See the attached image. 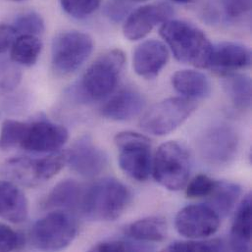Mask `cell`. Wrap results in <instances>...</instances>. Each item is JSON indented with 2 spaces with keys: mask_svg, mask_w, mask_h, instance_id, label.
I'll return each mask as SVG.
<instances>
[{
  "mask_svg": "<svg viewBox=\"0 0 252 252\" xmlns=\"http://www.w3.org/2000/svg\"><path fill=\"white\" fill-rule=\"evenodd\" d=\"M216 183V181L206 175H197L189 184L187 188V195L189 198L206 197L213 191Z\"/></svg>",
  "mask_w": 252,
  "mask_h": 252,
  "instance_id": "30",
  "label": "cell"
},
{
  "mask_svg": "<svg viewBox=\"0 0 252 252\" xmlns=\"http://www.w3.org/2000/svg\"><path fill=\"white\" fill-rule=\"evenodd\" d=\"M223 87L234 106L249 110L252 106V80L249 76L231 73L223 76Z\"/></svg>",
  "mask_w": 252,
  "mask_h": 252,
  "instance_id": "23",
  "label": "cell"
},
{
  "mask_svg": "<svg viewBox=\"0 0 252 252\" xmlns=\"http://www.w3.org/2000/svg\"><path fill=\"white\" fill-rule=\"evenodd\" d=\"M85 188L74 180H64L58 183L42 202L44 209L79 210Z\"/></svg>",
  "mask_w": 252,
  "mask_h": 252,
  "instance_id": "19",
  "label": "cell"
},
{
  "mask_svg": "<svg viewBox=\"0 0 252 252\" xmlns=\"http://www.w3.org/2000/svg\"><path fill=\"white\" fill-rule=\"evenodd\" d=\"M226 14L231 18L245 15L252 8V0H222Z\"/></svg>",
  "mask_w": 252,
  "mask_h": 252,
  "instance_id": "32",
  "label": "cell"
},
{
  "mask_svg": "<svg viewBox=\"0 0 252 252\" xmlns=\"http://www.w3.org/2000/svg\"><path fill=\"white\" fill-rule=\"evenodd\" d=\"M168 226L161 217H147L135 221L126 228L131 239L141 243H160L167 237Z\"/></svg>",
  "mask_w": 252,
  "mask_h": 252,
  "instance_id": "22",
  "label": "cell"
},
{
  "mask_svg": "<svg viewBox=\"0 0 252 252\" xmlns=\"http://www.w3.org/2000/svg\"><path fill=\"white\" fill-rule=\"evenodd\" d=\"M252 195L240 204L231 229V248L236 252H250L252 243Z\"/></svg>",
  "mask_w": 252,
  "mask_h": 252,
  "instance_id": "21",
  "label": "cell"
},
{
  "mask_svg": "<svg viewBox=\"0 0 252 252\" xmlns=\"http://www.w3.org/2000/svg\"><path fill=\"white\" fill-rule=\"evenodd\" d=\"M17 36L18 32L14 26L0 23V54L11 49Z\"/></svg>",
  "mask_w": 252,
  "mask_h": 252,
  "instance_id": "34",
  "label": "cell"
},
{
  "mask_svg": "<svg viewBox=\"0 0 252 252\" xmlns=\"http://www.w3.org/2000/svg\"><path fill=\"white\" fill-rule=\"evenodd\" d=\"M101 0H60L63 10L76 19H85L100 6Z\"/></svg>",
  "mask_w": 252,
  "mask_h": 252,
  "instance_id": "28",
  "label": "cell"
},
{
  "mask_svg": "<svg viewBox=\"0 0 252 252\" xmlns=\"http://www.w3.org/2000/svg\"><path fill=\"white\" fill-rule=\"evenodd\" d=\"M130 198V191L123 183L104 178L85 188L79 211L92 221H114L124 213Z\"/></svg>",
  "mask_w": 252,
  "mask_h": 252,
  "instance_id": "3",
  "label": "cell"
},
{
  "mask_svg": "<svg viewBox=\"0 0 252 252\" xmlns=\"http://www.w3.org/2000/svg\"><path fill=\"white\" fill-rule=\"evenodd\" d=\"M23 236L10 227L0 224V252L19 251L24 247Z\"/></svg>",
  "mask_w": 252,
  "mask_h": 252,
  "instance_id": "31",
  "label": "cell"
},
{
  "mask_svg": "<svg viewBox=\"0 0 252 252\" xmlns=\"http://www.w3.org/2000/svg\"><path fill=\"white\" fill-rule=\"evenodd\" d=\"M242 194V188L235 183L217 182L213 191L208 195V206L219 216L226 217L236 206Z\"/></svg>",
  "mask_w": 252,
  "mask_h": 252,
  "instance_id": "24",
  "label": "cell"
},
{
  "mask_svg": "<svg viewBox=\"0 0 252 252\" xmlns=\"http://www.w3.org/2000/svg\"><path fill=\"white\" fill-rule=\"evenodd\" d=\"M29 213L24 192L12 182L0 181V218L19 224L26 221Z\"/></svg>",
  "mask_w": 252,
  "mask_h": 252,
  "instance_id": "18",
  "label": "cell"
},
{
  "mask_svg": "<svg viewBox=\"0 0 252 252\" xmlns=\"http://www.w3.org/2000/svg\"><path fill=\"white\" fill-rule=\"evenodd\" d=\"M119 148V164L130 178L143 182L152 168L151 143L147 136L135 131H121L114 138Z\"/></svg>",
  "mask_w": 252,
  "mask_h": 252,
  "instance_id": "10",
  "label": "cell"
},
{
  "mask_svg": "<svg viewBox=\"0 0 252 252\" xmlns=\"http://www.w3.org/2000/svg\"><path fill=\"white\" fill-rule=\"evenodd\" d=\"M155 181L169 190L182 189L191 171L189 152L180 142L168 141L159 146L152 163Z\"/></svg>",
  "mask_w": 252,
  "mask_h": 252,
  "instance_id": "5",
  "label": "cell"
},
{
  "mask_svg": "<svg viewBox=\"0 0 252 252\" xmlns=\"http://www.w3.org/2000/svg\"><path fill=\"white\" fill-rule=\"evenodd\" d=\"M174 89L189 99H201L210 95L211 84L201 72L194 70H182L172 77Z\"/></svg>",
  "mask_w": 252,
  "mask_h": 252,
  "instance_id": "20",
  "label": "cell"
},
{
  "mask_svg": "<svg viewBox=\"0 0 252 252\" xmlns=\"http://www.w3.org/2000/svg\"><path fill=\"white\" fill-rule=\"evenodd\" d=\"M252 63V53L244 44L224 41L213 45L208 68L225 76L249 67Z\"/></svg>",
  "mask_w": 252,
  "mask_h": 252,
  "instance_id": "15",
  "label": "cell"
},
{
  "mask_svg": "<svg viewBox=\"0 0 252 252\" xmlns=\"http://www.w3.org/2000/svg\"><path fill=\"white\" fill-rule=\"evenodd\" d=\"M203 159L209 164L222 166L229 164L237 155L239 136L232 126L218 125L209 128L199 144Z\"/></svg>",
  "mask_w": 252,
  "mask_h": 252,
  "instance_id": "12",
  "label": "cell"
},
{
  "mask_svg": "<svg viewBox=\"0 0 252 252\" xmlns=\"http://www.w3.org/2000/svg\"><path fill=\"white\" fill-rule=\"evenodd\" d=\"M129 9L128 0H109L106 5V15L114 22L125 18Z\"/></svg>",
  "mask_w": 252,
  "mask_h": 252,
  "instance_id": "33",
  "label": "cell"
},
{
  "mask_svg": "<svg viewBox=\"0 0 252 252\" xmlns=\"http://www.w3.org/2000/svg\"><path fill=\"white\" fill-rule=\"evenodd\" d=\"M173 8L165 2L147 4L131 12L123 26L124 35L129 40L145 37L157 25L170 20Z\"/></svg>",
  "mask_w": 252,
  "mask_h": 252,
  "instance_id": "14",
  "label": "cell"
},
{
  "mask_svg": "<svg viewBox=\"0 0 252 252\" xmlns=\"http://www.w3.org/2000/svg\"><path fill=\"white\" fill-rule=\"evenodd\" d=\"M66 164L67 151H57L39 159L29 157L10 159L4 166V173L14 182L32 188L55 177Z\"/></svg>",
  "mask_w": 252,
  "mask_h": 252,
  "instance_id": "8",
  "label": "cell"
},
{
  "mask_svg": "<svg viewBox=\"0 0 252 252\" xmlns=\"http://www.w3.org/2000/svg\"><path fill=\"white\" fill-rule=\"evenodd\" d=\"M131 1H134V2H144L146 0H131Z\"/></svg>",
  "mask_w": 252,
  "mask_h": 252,
  "instance_id": "36",
  "label": "cell"
},
{
  "mask_svg": "<svg viewBox=\"0 0 252 252\" xmlns=\"http://www.w3.org/2000/svg\"><path fill=\"white\" fill-rule=\"evenodd\" d=\"M67 164L77 174L86 178H93L105 170L108 165V158L90 135H84L67 151Z\"/></svg>",
  "mask_w": 252,
  "mask_h": 252,
  "instance_id": "13",
  "label": "cell"
},
{
  "mask_svg": "<svg viewBox=\"0 0 252 252\" xmlns=\"http://www.w3.org/2000/svg\"><path fill=\"white\" fill-rule=\"evenodd\" d=\"M226 250L225 243L220 239L205 240L199 239L187 242H174L166 248V252H224Z\"/></svg>",
  "mask_w": 252,
  "mask_h": 252,
  "instance_id": "26",
  "label": "cell"
},
{
  "mask_svg": "<svg viewBox=\"0 0 252 252\" xmlns=\"http://www.w3.org/2000/svg\"><path fill=\"white\" fill-rule=\"evenodd\" d=\"M159 32L178 61L208 68L213 44L199 28L183 20H168Z\"/></svg>",
  "mask_w": 252,
  "mask_h": 252,
  "instance_id": "2",
  "label": "cell"
},
{
  "mask_svg": "<svg viewBox=\"0 0 252 252\" xmlns=\"http://www.w3.org/2000/svg\"><path fill=\"white\" fill-rule=\"evenodd\" d=\"M68 138L69 132L65 126L46 120H6L0 131V150L20 147L29 152L53 153L59 151Z\"/></svg>",
  "mask_w": 252,
  "mask_h": 252,
  "instance_id": "1",
  "label": "cell"
},
{
  "mask_svg": "<svg viewBox=\"0 0 252 252\" xmlns=\"http://www.w3.org/2000/svg\"><path fill=\"white\" fill-rule=\"evenodd\" d=\"M220 216L207 204H193L184 207L175 219L176 230L190 240L214 235L220 227Z\"/></svg>",
  "mask_w": 252,
  "mask_h": 252,
  "instance_id": "11",
  "label": "cell"
},
{
  "mask_svg": "<svg viewBox=\"0 0 252 252\" xmlns=\"http://www.w3.org/2000/svg\"><path fill=\"white\" fill-rule=\"evenodd\" d=\"M78 229V222L69 211L55 210L33 225L31 241L38 250L60 251L73 243Z\"/></svg>",
  "mask_w": 252,
  "mask_h": 252,
  "instance_id": "6",
  "label": "cell"
},
{
  "mask_svg": "<svg viewBox=\"0 0 252 252\" xmlns=\"http://www.w3.org/2000/svg\"><path fill=\"white\" fill-rule=\"evenodd\" d=\"M18 35L32 34L40 35L44 32V21L40 15L35 12H27L19 15L15 20L14 25Z\"/></svg>",
  "mask_w": 252,
  "mask_h": 252,
  "instance_id": "27",
  "label": "cell"
},
{
  "mask_svg": "<svg viewBox=\"0 0 252 252\" xmlns=\"http://www.w3.org/2000/svg\"><path fill=\"white\" fill-rule=\"evenodd\" d=\"M172 1H174L176 3H179V4H187V3L191 2L192 0H172Z\"/></svg>",
  "mask_w": 252,
  "mask_h": 252,
  "instance_id": "35",
  "label": "cell"
},
{
  "mask_svg": "<svg viewBox=\"0 0 252 252\" xmlns=\"http://www.w3.org/2000/svg\"><path fill=\"white\" fill-rule=\"evenodd\" d=\"M169 60L167 46L160 40L148 39L140 43L132 55L134 72L146 79L156 78Z\"/></svg>",
  "mask_w": 252,
  "mask_h": 252,
  "instance_id": "16",
  "label": "cell"
},
{
  "mask_svg": "<svg viewBox=\"0 0 252 252\" xmlns=\"http://www.w3.org/2000/svg\"><path fill=\"white\" fill-rule=\"evenodd\" d=\"M195 109L192 99L170 97L150 107L141 117L139 125L147 133L165 135L183 125Z\"/></svg>",
  "mask_w": 252,
  "mask_h": 252,
  "instance_id": "9",
  "label": "cell"
},
{
  "mask_svg": "<svg viewBox=\"0 0 252 252\" xmlns=\"http://www.w3.org/2000/svg\"><path fill=\"white\" fill-rule=\"evenodd\" d=\"M145 107V98L133 89H124L113 95L101 108V114L108 120L127 121L138 116Z\"/></svg>",
  "mask_w": 252,
  "mask_h": 252,
  "instance_id": "17",
  "label": "cell"
},
{
  "mask_svg": "<svg viewBox=\"0 0 252 252\" xmlns=\"http://www.w3.org/2000/svg\"><path fill=\"white\" fill-rule=\"evenodd\" d=\"M15 2H23V1H26V0H13Z\"/></svg>",
  "mask_w": 252,
  "mask_h": 252,
  "instance_id": "37",
  "label": "cell"
},
{
  "mask_svg": "<svg viewBox=\"0 0 252 252\" xmlns=\"http://www.w3.org/2000/svg\"><path fill=\"white\" fill-rule=\"evenodd\" d=\"M126 63L125 53L118 48L101 54L86 71L80 83L82 97L89 100H101L117 87Z\"/></svg>",
  "mask_w": 252,
  "mask_h": 252,
  "instance_id": "4",
  "label": "cell"
},
{
  "mask_svg": "<svg viewBox=\"0 0 252 252\" xmlns=\"http://www.w3.org/2000/svg\"><path fill=\"white\" fill-rule=\"evenodd\" d=\"M154 248L145 244H137L126 241H106L97 244L93 248L94 252H147L152 251Z\"/></svg>",
  "mask_w": 252,
  "mask_h": 252,
  "instance_id": "29",
  "label": "cell"
},
{
  "mask_svg": "<svg viewBox=\"0 0 252 252\" xmlns=\"http://www.w3.org/2000/svg\"><path fill=\"white\" fill-rule=\"evenodd\" d=\"M94 47L93 37L85 32L69 31L59 33L51 49L52 69L58 76L75 73L88 60Z\"/></svg>",
  "mask_w": 252,
  "mask_h": 252,
  "instance_id": "7",
  "label": "cell"
},
{
  "mask_svg": "<svg viewBox=\"0 0 252 252\" xmlns=\"http://www.w3.org/2000/svg\"><path fill=\"white\" fill-rule=\"evenodd\" d=\"M41 50L42 43L38 36L20 34L11 47V59L17 64L31 67L38 60Z\"/></svg>",
  "mask_w": 252,
  "mask_h": 252,
  "instance_id": "25",
  "label": "cell"
}]
</instances>
